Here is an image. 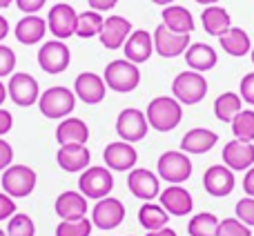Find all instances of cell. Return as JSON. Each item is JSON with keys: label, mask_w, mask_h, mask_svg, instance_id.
Returning a JSON list of instances; mask_svg holds the SVG:
<instances>
[{"label": "cell", "mask_w": 254, "mask_h": 236, "mask_svg": "<svg viewBox=\"0 0 254 236\" xmlns=\"http://www.w3.org/2000/svg\"><path fill=\"white\" fill-rule=\"evenodd\" d=\"M147 122L156 131H172L183 120V105L174 96H156L145 110Z\"/></svg>", "instance_id": "cell-1"}, {"label": "cell", "mask_w": 254, "mask_h": 236, "mask_svg": "<svg viewBox=\"0 0 254 236\" xmlns=\"http://www.w3.org/2000/svg\"><path fill=\"white\" fill-rule=\"evenodd\" d=\"M76 107V94L74 89L56 85V87H49L40 94L38 98V110L45 118H52V120H63V118L71 116Z\"/></svg>", "instance_id": "cell-2"}, {"label": "cell", "mask_w": 254, "mask_h": 236, "mask_svg": "<svg viewBox=\"0 0 254 236\" xmlns=\"http://www.w3.org/2000/svg\"><path fill=\"white\" fill-rule=\"evenodd\" d=\"M103 78H105L107 89L119 94H129L140 85V69L138 65H134L127 58H116V60L107 62Z\"/></svg>", "instance_id": "cell-3"}, {"label": "cell", "mask_w": 254, "mask_h": 236, "mask_svg": "<svg viewBox=\"0 0 254 236\" xmlns=\"http://www.w3.org/2000/svg\"><path fill=\"white\" fill-rule=\"evenodd\" d=\"M172 96L181 105H198L207 96V80L201 71L185 69L172 80Z\"/></svg>", "instance_id": "cell-4"}, {"label": "cell", "mask_w": 254, "mask_h": 236, "mask_svg": "<svg viewBox=\"0 0 254 236\" xmlns=\"http://www.w3.org/2000/svg\"><path fill=\"white\" fill-rule=\"evenodd\" d=\"M192 161H190V154L181 152V149H170V152H163L158 156L156 163V172L158 178L165 180L170 185H181L192 176Z\"/></svg>", "instance_id": "cell-5"}, {"label": "cell", "mask_w": 254, "mask_h": 236, "mask_svg": "<svg viewBox=\"0 0 254 236\" xmlns=\"http://www.w3.org/2000/svg\"><path fill=\"white\" fill-rule=\"evenodd\" d=\"M112 189H114V176L112 170L105 165H92L85 172H80L78 178V192L85 198H92V201H101V198L110 196Z\"/></svg>", "instance_id": "cell-6"}, {"label": "cell", "mask_w": 254, "mask_h": 236, "mask_svg": "<svg viewBox=\"0 0 254 236\" xmlns=\"http://www.w3.org/2000/svg\"><path fill=\"white\" fill-rule=\"evenodd\" d=\"M36 172L29 165H9L2 172V192L11 198H25L36 189Z\"/></svg>", "instance_id": "cell-7"}, {"label": "cell", "mask_w": 254, "mask_h": 236, "mask_svg": "<svg viewBox=\"0 0 254 236\" xmlns=\"http://www.w3.org/2000/svg\"><path fill=\"white\" fill-rule=\"evenodd\" d=\"M149 131V122L145 112L136 110V107H127L119 114L116 118V134H119L121 140H127V143H138L147 136Z\"/></svg>", "instance_id": "cell-8"}, {"label": "cell", "mask_w": 254, "mask_h": 236, "mask_svg": "<svg viewBox=\"0 0 254 236\" xmlns=\"http://www.w3.org/2000/svg\"><path fill=\"white\" fill-rule=\"evenodd\" d=\"M7 92H9V98H11L18 107H31V105H36L40 98V85H38V80L31 74H27V71H16V74L9 76Z\"/></svg>", "instance_id": "cell-9"}, {"label": "cell", "mask_w": 254, "mask_h": 236, "mask_svg": "<svg viewBox=\"0 0 254 236\" xmlns=\"http://www.w3.org/2000/svg\"><path fill=\"white\" fill-rule=\"evenodd\" d=\"M69 62H71V52L65 45V40H58V38L49 40V43H45L38 52L40 69L52 74V76L63 74V71L69 67Z\"/></svg>", "instance_id": "cell-10"}, {"label": "cell", "mask_w": 254, "mask_h": 236, "mask_svg": "<svg viewBox=\"0 0 254 236\" xmlns=\"http://www.w3.org/2000/svg\"><path fill=\"white\" fill-rule=\"evenodd\" d=\"M152 36H154V52H156L161 58L183 56V54L188 52V47L192 45L190 34H176V31L167 29L163 22L154 29Z\"/></svg>", "instance_id": "cell-11"}, {"label": "cell", "mask_w": 254, "mask_h": 236, "mask_svg": "<svg viewBox=\"0 0 254 236\" xmlns=\"http://www.w3.org/2000/svg\"><path fill=\"white\" fill-rule=\"evenodd\" d=\"M76 22H78V11L67 2L54 4L47 13V29L58 40H67L76 36Z\"/></svg>", "instance_id": "cell-12"}, {"label": "cell", "mask_w": 254, "mask_h": 236, "mask_svg": "<svg viewBox=\"0 0 254 236\" xmlns=\"http://www.w3.org/2000/svg\"><path fill=\"white\" fill-rule=\"evenodd\" d=\"M125 219V205L123 201L114 196H105L94 205L92 210V223L94 228L103 230V232H110V230H116Z\"/></svg>", "instance_id": "cell-13"}, {"label": "cell", "mask_w": 254, "mask_h": 236, "mask_svg": "<svg viewBox=\"0 0 254 236\" xmlns=\"http://www.w3.org/2000/svg\"><path fill=\"white\" fill-rule=\"evenodd\" d=\"M127 187L140 201H154L161 194V178L158 174H154L152 170H145V167H134L127 176Z\"/></svg>", "instance_id": "cell-14"}, {"label": "cell", "mask_w": 254, "mask_h": 236, "mask_svg": "<svg viewBox=\"0 0 254 236\" xmlns=\"http://www.w3.org/2000/svg\"><path fill=\"white\" fill-rule=\"evenodd\" d=\"M203 187L210 196L214 198H225L234 192L237 187V178H234V172L228 165H212L205 170L203 174Z\"/></svg>", "instance_id": "cell-15"}, {"label": "cell", "mask_w": 254, "mask_h": 236, "mask_svg": "<svg viewBox=\"0 0 254 236\" xmlns=\"http://www.w3.org/2000/svg\"><path fill=\"white\" fill-rule=\"evenodd\" d=\"M103 161H105V167H110L112 172H131L138 161V152L127 140H114L105 147Z\"/></svg>", "instance_id": "cell-16"}, {"label": "cell", "mask_w": 254, "mask_h": 236, "mask_svg": "<svg viewBox=\"0 0 254 236\" xmlns=\"http://www.w3.org/2000/svg\"><path fill=\"white\" fill-rule=\"evenodd\" d=\"M74 94L76 98H80L87 105H98V103L105 101V94H107L105 78L94 74V71H83L74 80Z\"/></svg>", "instance_id": "cell-17"}, {"label": "cell", "mask_w": 254, "mask_h": 236, "mask_svg": "<svg viewBox=\"0 0 254 236\" xmlns=\"http://www.w3.org/2000/svg\"><path fill=\"white\" fill-rule=\"evenodd\" d=\"M158 203L170 216H188L194 210V198L183 185H167L158 194Z\"/></svg>", "instance_id": "cell-18"}, {"label": "cell", "mask_w": 254, "mask_h": 236, "mask_svg": "<svg viewBox=\"0 0 254 236\" xmlns=\"http://www.w3.org/2000/svg\"><path fill=\"white\" fill-rule=\"evenodd\" d=\"M131 31L134 29H131V22L127 20V18L110 16V18H105V22H103V29H101V34H98V40H101V45L105 49L116 52V49H121L127 43Z\"/></svg>", "instance_id": "cell-19"}, {"label": "cell", "mask_w": 254, "mask_h": 236, "mask_svg": "<svg viewBox=\"0 0 254 236\" xmlns=\"http://www.w3.org/2000/svg\"><path fill=\"white\" fill-rule=\"evenodd\" d=\"M223 165H228L232 172H248L254 165V143H246V140H230L225 143L223 152Z\"/></svg>", "instance_id": "cell-20"}, {"label": "cell", "mask_w": 254, "mask_h": 236, "mask_svg": "<svg viewBox=\"0 0 254 236\" xmlns=\"http://www.w3.org/2000/svg\"><path fill=\"white\" fill-rule=\"evenodd\" d=\"M123 54L127 60H131L134 65H143L152 58L154 54V36L145 29H134L123 45Z\"/></svg>", "instance_id": "cell-21"}, {"label": "cell", "mask_w": 254, "mask_h": 236, "mask_svg": "<svg viewBox=\"0 0 254 236\" xmlns=\"http://www.w3.org/2000/svg\"><path fill=\"white\" fill-rule=\"evenodd\" d=\"M54 212L58 214V219L63 221H78L87 216V198L80 192L67 189V192L58 194L56 203H54Z\"/></svg>", "instance_id": "cell-22"}, {"label": "cell", "mask_w": 254, "mask_h": 236, "mask_svg": "<svg viewBox=\"0 0 254 236\" xmlns=\"http://www.w3.org/2000/svg\"><path fill=\"white\" fill-rule=\"evenodd\" d=\"M92 161V152L87 149V145H61V149L56 152V163L61 170L65 172H85Z\"/></svg>", "instance_id": "cell-23"}, {"label": "cell", "mask_w": 254, "mask_h": 236, "mask_svg": "<svg viewBox=\"0 0 254 236\" xmlns=\"http://www.w3.org/2000/svg\"><path fill=\"white\" fill-rule=\"evenodd\" d=\"M56 140H58V145H87V140H89L87 122L76 116L63 118L56 127Z\"/></svg>", "instance_id": "cell-24"}, {"label": "cell", "mask_w": 254, "mask_h": 236, "mask_svg": "<svg viewBox=\"0 0 254 236\" xmlns=\"http://www.w3.org/2000/svg\"><path fill=\"white\" fill-rule=\"evenodd\" d=\"M219 143V134L207 127H194L181 138V152L185 154H207Z\"/></svg>", "instance_id": "cell-25"}, {"label": "cell", "mask_w": 254, "mask_h": 236, "mask_svg": "<svg viewBox=\"0 0 254 236\" xmlns=\"http://www.w3.org/2000/svg\"><path fill=\"white\" fill-rule=\"evenodd\" d=\"M45 34H47V20L40 18V16H36V13H31V16H22L20 20L16 22V31H13V36H16V40L20 45L40 43V40L45 38Z\"/></svg>", "instance_id": "cell-26"}, {"label": "cell", "mask_w": 254, "mask_h": 236, "mask_svg": "<svg viewBox=\"0 0 254 236\" xmlns=\"http://www.w3.org/2000/svg\"><path fill=\"white\" fill-rule=\"evenodd\" d=\"M183 56H185V62H188L190 69L201 71V74L214 69L216 62H219V56H216L214 47L207 43H192Z\"/></svg>", "instance_id": "cell-27"}, {"label": "cell", "mask_w": 254, "mask_h": 236, "mask_svg": "<svg viewBox=\"0 0 254 236\" xmlns=\"http://www.w3.org/2000/svg\"><path fill=\"white\" fill-rule=\"evenodd\" d=\"M161 16H163V25L167 29L176 31V34H192L194 31V16L183 4H176V2L167 4V7H163Z\"/></svg>", "instance_id": "cell-28"}, {"label": "cell", "mask_w": 254, "mask_h": 236, "mask_svg": "<svg viewBox=\"0 0 254 236\" xmlns=\"http://www.w3.org/2000/svg\"><path fill=\"white\" fill-rule=\"evenodd\" d=\"M201 22L205 34L210 36H223L225 31L232 27V16L228 13V9H223L221 4H210V7L203 9L201 13Z\"/></svg>", "instance_id": "cell-29"}, {"label": "cell", "mask_w": 254, "mask_h": 236, "mask_svg": "<svg viewBox=\"0 0 254 236\" xmlns=\"http://www.w3.org/2000/svg\"><path fill=\"white\" fill-rule=\"evenodd\" d=\"M219 43L223 47V52L234 58H243L252 52V40L248 36V31L241 29V27H230L223 36H219Z\"/></svg>", "instance_id": "cell-30"}, {"label": "cell", "mask_w": 254, "mask_h": 236, "mask_svg": "<svg viewBox=\"0 0 254 236\" xmlns=\"http://www.w3.org/2000/svg\"><path fill=\"white\" fill-rule=\"evenodd\" d=\"M138 223L143 230H147V232H156V230H163L167 228V223H170V214L165 212V207L161 205V203H143L138 210Z\"/></svg>", "instance_id": "cell-31"}, {"label": "cell", "mask_w": 254, "mask_h": 236, "mask_svg": "<svg viewBox=\"0 0 254 236\" xmlns=\"http://www.w3.org/2000/svg\"><path fill=\"white\" fill-rule=\"evenodd\" d=\"M243 110V98L237 92H223L214 101V116L221 122H232L234 116Z\"/></svg>", "instance_id": "cell-32"}, {"label": "cell", "mask_w": 254, "mask_h": 236, "mask_svg": "<svg viewBox=\"0 0 254 236\" xmlns=\"http://www.w3.org/2000/svg\"><path fill=\"white\" fill-rule=\"evenodd\" d=\"M219 216L212 212H198L190 219L188 223V234L190 236H216L219 232Z\"/></svg>", "instance_id": "cell-33"}, {"label": "cell", "mask_w": 254, "mask_h": 236, "mask_svg": "<svg viewBox=\"0 0 254 236\" xmlns=\"http://www.w3.org/2000/svg\"><path fill=\"white\" fill-rule=\"evenodd\" d=\"M103 22H105V18L101 16V11L87 9V11L78 13V22H76V36H78V38H94V36L101 34Z\"/></svg>", "instance_id": "cell-34"}, {"label": "cell", "mask_w": 254, "mask_h": 236, "mask_svg": "<svg viewBox=\"0 0 254 236\" xmlns=\"http://www.w3.org/2000/svg\"><path fill=\"white\" fill-rule=\"evenodd\" d=\"M230 127H232L234 138L254 143V110H241L230 122Z\"/></svg>", "instance_id": "cell-35"}, {"label": "cell", "mask_w": 254, "mask_h": 236, "mask_svg": "<svg viewBox=\"0 0 254 236\" xmlns=\"http://www.w3.org/2000/svg\"><path fill=\"white\" fill-rule=\"evenodd\" d=\"M94 223L92 219H78V221H61L56 225V236H92Z\"/></svg>", "instance_id": "cell-36"}, {"label": "cell", "mask_w": 254, "mask_h": 236, "mask_svg": "<svg viewBox=\"0 0 254 236\" xmlns=\"http://www.w3.org/2000/svg\"><path fill=\"white\" fill-rule=\"evenodd\" d=\"M7 236H36L34 219H31L29 214H25V212H16V214L9 219Z\"/></svg>", "instance_id": "cell-37"}, {"label": "cell", "mask_w": 254, "mask_h": 236, "mask_svg": "<svg viewBox=\"0 0 254 236\" xmlns=\"http://www.w3.org/2000/svg\"><path fill=\"white\" fill-rule=\"evenodd\" d=\"M216 236H252V228H248L246 223L234 216V219H223L219 223V232Z\"/></svg>", "instance_id": "cell-38"}, {"label": "cell", "mask_w": 254, "mask_h": 236, "mask_svg": "<svg viewBox=\"0 0 254 236\" xmlns=\"http://www.w3.org/2000/svg\"><path fill=\"white\" fill-rule=\"evenodd\" d=\"M234 214L248 228H254V196H243L234 207Z\"/></svg>", "instance_id": "cell-39"}, {"label": "cell", "mask_w": 254, "mask_h": 236, "mask_svg": "<svg viewBox=\"0 0 254 236\" xmlns=\"http://www.w3.org/2000/svg\"><path fill=\"white\" fill-rule=\"evenodd\" d=\"M13 69H16V52L0 43V78L11 76Z\"/></svg>", "instance_id": "cell-40"}, {"label": "cell", "mask_w": 254, "mask_h": 236, "mask_svg": "<svg viewBox=\"0 0 254 236\" xmlns=\"http://www.w3.org/2000/svg\"><path fill=\"white\" fill-rule=\"evenodd\" d=\"M239 94H241L243 103H248V105H254V71H250V74H246L241 78Z\"/></svg>", "instance_id": "cell-41"}, {"label": "cell", "mask_w": 254, "mask_h": 236, "mask_svg": "<svg viewBox=\"0 0 254 236\" xmlns=\"http://www.w3.org/2000/svg\"><path fill=\"white\" fill-rule=\"evenodd\" d=\"M16 214V198L0 192V221H9Z\"/></svg>", "instance_id": "cell-42"}, {"label": "cell", "mask_w": 254, "mask_h": 236, "mask_svg": "<svg viewBox=\"0 0 254 236\" xmlns=\"http://www.w3.org/2000/svg\"><path fill=\"white\" fill-rule=\"evenodd\" d=\"M9 165H13V147L4 138H0V172H4Z\"/></svg>", "instance_id": "cell-43"}, {"label": "cell", "mask_w": 254, "mask_h": 236, "mask_svg": "<svg viewBox=\"0 0 254 236\" xmlns=\"http://www.w3.org/2000/svg\"><path fill=\"white\" fill-rule=\"evenodd\" d=\"M45 2H47V0H16V7L20 9L22 13L31 16V13H38L40 9L45 7Z\"/></svg>", "instance_id": "cell-44"}, {"label": "cell", "mask_w": 254, "mask_h": 236, "mask_svg": "<svg viewBox=\"0 0 254 236\" xmlns=\"http://www.w3.org/2000/svg\"><path fill=\"white\" fill-rule=\"evenodd\" d=\"M13 127V116L9 110H4V107H0V138H2L4 134H9Z\"/></svg>", "instance_id": "cell-45"}, {"label": "cell", "mask_w": 254, "mask_h": 236, "mask_svg": "<svg viewBox=\"0 0 254 236\" xmlns=\"http://www.w3.org/2000/svg\"><path fill=\"white\" fill-rule=\"evenodd\" d=\"M89 9H94V11H110V9H114L116 4H119V0H87Z\"/></svg>", "instance_id": "cell-46"}, {"label": "cell", "mask_w": 254, "mask_h": 236, "mask_svg": "<svg viewBox=\"0 0 254 236\" xmlns=\"http://www.w3.org/2000/svg\"><path fill=\"white\" fill-rule=\"evenodd\" d=\"M243 192H246V196H254V165L243 176Z\"/></svg>", "instance_id": "cell-47"}, {"label": "cell", "mask_w": 254, "mask_h": 236, "mask_svg": "<svg viewBox=\"0 0 254 236\" xmlns=\"http://www.w3.org/2000/svg\"><path fill=\"white\" fill-rule=\"evenodd\" d=\"M9 36V20L4 16H0V43Z\"/></svg>", "instance_id": "cell-48"}, {"label": "cell", "mask_w": 254, "mask_h": 236, "mask_svg": "<svg viewBox=\"0 0 254 236\" xmlns=\"http://www.w3.org/2000/svg\"><path fill=\"white\" fill-rule=\"evenodd\" d=\"M145 236H179L172 228H163V230H156V232H147Z\"/></svg>", "instance_id": "cell-49"}, {"label": "cell", "mask_w": 254, "mask_h": 236, "mask_svg": "<svg viewBox=\"0 0 254 236\" xmlns=\"http://www.w3.org/2000/svg\"><path fill=\"white\" fill-rule=\"evenodd\" d=\"M7 96H9V92H7V85L0 80V105H2L4 101H7Z\"/></svg>", "instance_id": "cell-50"}, {"label": "cell", "mask_w": 254, "mask_h": 236, "mask_svg": "<svg viewBox=\"0 0 254 236\" xmlns=\"http://www.w3.org/2000/svg\"><path fill=\"white\" fill-rule=\"evenodd\" d=\"M154 4H161V7H167V4H174L176 0H152Z\"/></svg>", "instance_id": "cell-51"}, {"label": "cell", "mask_w": 254, "mask_h": 236, "mask_svg": "<svg viewBox=\"0 0 254 236\" xmlns=\"http://www.w3.org/2000/svg\"><path fill=\"white\" fill-rule=\"evenodd\" d=\"M13 2H16V0H0V11H2V9H7V7H11Z\"/></svg>", "instance_id": "cell-52"}, {"label": "cell", "mask_w": 254, "mask_h": 236, "mask_svg": "<svg viewBox=\"0 0 254 236\" xmlns=\"http://www.w3.org/2000/svg\"><path fill=\"white\" fill-rule=\"evenodd\" d=\"M194 2L203 4V7H210V4H216V2H219V0H194Z\"/></svg>", "instance_id": "cell-53"}, {"label": "cell", "mask_w": 254, "mask_h": 236, "mask_svg": "<svg viewBox=\"0 0 254 236\" xmlns=\"http://www.w3.org/2000/svg\"><path fill=\"white\" fill-rule=\"evenodd\" d=\"M250 58H252V65H254V47H252V52H250Z\"/></svg>", "instance_id": "cell-54"}, {"label": "cell", "mask_w": 254, "mask_h": 236, "mask_svg": "<svg viewBox=\"0 0 254 236\" xmlns=\"http://www.w3.org/2000/svg\"><path fill=\"white\" fill-rule=\"evenodd\" d=\"M0 236H7V232H2V230H0Z\"/></svg>", "instance_id": "cell-55"}]
</instances>
